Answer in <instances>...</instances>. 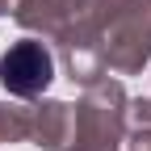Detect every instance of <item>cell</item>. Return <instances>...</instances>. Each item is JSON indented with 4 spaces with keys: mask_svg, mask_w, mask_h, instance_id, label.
Wrapping results in <instances>:
<instances>
[{
    "mask_svg": "<svg viewBox=\"0 0 151 151\" xmlns=\"http://www.w3.org/2000/svg\"><path fill=\"white\" fill-rule=\"evenodd\" d=\"M55 80V59L38 38H21L0 55V84L13 97H38Z\"/></svg>",
    "mask_w": 151,
    "mask_h": 151,
    "instance_id": "obj_2",
    "label": "cell"
},
{
    "mask_svg": "<svg viewBox=\"0 0 151 151\" xmlns=\"http://www.w3.org/2000/svg\"><path fill=\"white\" fill-rule=\"evenodd\" d=\"M29 139L38 147H50V151L67 147V139H71V105H63V101L34 105L29 109Z\"/></svg>",
    "mask_w": 151,
    "mask_h": 151,
    "instance_id": "obj_3",
    "label": "cell"
},
{
    "mask_svg": "<svg viewBox=\"0 0 151 151\" xmlns=\"http://www.w3.org/2000/svg\"><path fill=\"white\" fill-rule=\"evenodd\" d=\"M13 139H29V109L0 105V143H13Z\"/></svg>",
    "mask_w": 151,
    "mask_h": 151,
    "instance_id": "obj_4",
    "label": "cell"
},
{
    "mask_svg": "<svg viewBox=\"0 0 151 151\" xmlns=\"http://www.w3.org/2000/svg\"><path fill=\"white\" fill-rule=\"evenodd\" d=\"M126 92L122 84H88L84 101L71 109V147L67 151H113L126 130Z\"/></svg>",
    "mask_w": 151,
    "mask_h": 151,
    "instance_id": "obj_1",
    "label": "cell"
}]
</instances>
